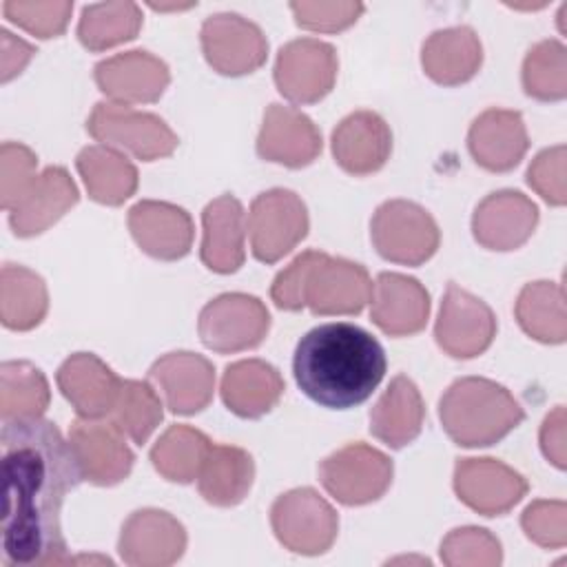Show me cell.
<instances>
[{"mask_svg":"<svg viewBox=\"0 0 567 567\" xmlns=\"http://www.w3.org/2000/svg\"><path fill=\"white\" fill-rule=\"evenodd\" d=\"M2 560L13 567L66 565L60 514L66 494L82 481L80 465L55 423L2 421Z\"/></svg>","mask_w":567,"mask_h":567,"instance_id":"6da1fadb","label":"cell"},{"mask_svg":"<svg viewBox=\"0 0 567 567\" xmlns=\"http://www.w3.org/2000/svg\"><path fill=\"white\" fill-rule=\"evenodd\" d=\"M383 346L368 330L332 321L306 332L292 357L299 390L330 410H348L370 399L385 377Z\"/></svg>","mask_w":567,"mask_h":567,"instance_id":"7a4b0ae2","label":"cell"},{"mask_svg":"<svg viewBox=\"0 0 567 567\" xmlns=\"http://www.w3.org/2000/svg\"><path fill=\"white\" fill-rule=\"evenodd\" d=\"M439 416L456 445L487 447L518 427L525 412L501 383L483 377H463L441 396Z\"/></svg>","mask_w":567,"mask_h":567,"instance_id":"3957f363","label":"cell"},{"mask_svg":"<svg viewBox=\"0 0 567 567\" xmlns=\"http://www.w3.org/2000/svg\"><path fill=\"white\" fill-rule=\"evenodd\" d=\"M370 237L383 259L403 266H421L441 244L434 217L408 199L383 202L372 215Z\"/></svg>","mask_w":567,"mask_h":567,"instance_id":"277c9868","label":"cell"},{"mask_svg":"<svg viewBox=\"0 0 567 567\" xmlns=\"http://www.w3.org/2000/svg\"><path fill=\"white\" fill-rule=\"evenodd\" d=\"M370 297L372 279L361 264L306 250L303 308L315 315H359Z\"/></svg>","mask_w":567,"mask_h":567,"instance_id":"5b68a950","label":"cell"},{"mask_svg":"<svg viewBox=\"0 0 567 567\" xmlns=\"http://www.w3.org/2000/svg\"><path fill=\"white\" fill-rule=\"evenodd\" d=\"M86 131L104 146L128 151L142 162L168 157L177 148V135L162 117L117 102H97Z\"/></svg>","mask_w":567,"mask_h":567,"instance_id":"8992f818","label":"cell"},{"mask_svg":"<svg viewBox=\"0 0 567 567\" xmlns=\"http://www.w3.org/2000/svg\"><path fill=\"white\" fill-rule=\"evenodd\" d=\"M270 525L286 549L301 556H317L332 547L339 532V516L315 489L297 487L272 503Z\"/></svg>","mask_w":567,"mask_h":567,"instance_id":"52a82bcc","label":"cell"},{"mask_svg":"<svg viewBox=\"0 0 567 567\" xmlns=\"http://www.w3.org/2000/svg\"><path fill=\"white\" fill-rule=\"evenodd\" d=\"M392 461L368 443H348L326 456L319 478L326 492L343 505H365L379 501L392 483Z\"/></svg>","mask_w":567,"mask_h":567,"instance_id":"ba28073f","label":"cell"},{"mask_svg":"<svg viewBox=\"0 0 567 567\" xmlns=\"http://www.w3.org/2000/svg\"><path fill=\"white\" fill-rule=\"evenodd\" d=\"M308 210L301 197L288 188L259 193L248 213L250 250L255 259L275 264L308 235Z\"/></svg>","mask_w":567,"mask_h":567,"instance_id":"9c48e42d","label":"cell"},{"mask_svg":"<svg viewBox=\"0 0 567 567\" xmlns=\"http://www.w3.org/2000/svg\"><path fill=\"white\" fill-rule=\"evenodd\" d=\"M270 328V315L252 295L226 292L208 301L197 321L199 339L206 348L230 354L257 348Z\"/></svg>","mask_w":567,"mask_h":567,"instance_id":"30bf717a","label":"cell"},{"mask_svg":"<svg viewBox=\"0 0 567 567\" xmlns=\"http://www.w3.org/2000/svg\"><path fill=\"white\" fill-rule=\"evenodd\" d=\"M337 71L339 60L332 44L317 38H299L279 49L275 84L286 100L312 104L332 91Z\"/></svg>","mask_w":567,"mask_h":567,"instance_id":"8fae6325","label":"cell"},{"mask_svg":"<svg viewBox=\"0 0 567 567\" xmlns=\"http://www.w3.org/2000/svg\"><path fill=\"white\" fill-rule=\"evenodd\" d=\"M434 337L445 354L454 359H472L492 346L496 337V317L483 299L450 284L441 301Z\"/></svg>","mask_w":567,"mask_h":567,"instance_id":"7c38bea8","label":"cell"},{"mask_svg":"<svg viewBox=\"0 0 567 567\" xmlns=\"http://www.w3.org/2000/svg\"><path fill=\"white\" fill-rule=\"evenodd\" d=\"M124 432L109 419H75L71 423L69 443L80 465L82 478L93 485H117L133 470V452L124 441Z\"/></svg>","mask_w":567,"mask_h":567,"instance_id":"4fadbf2b","label":"cell"},{"mask_svg":"<svg viewBox=\"0 0 567 567\" xmlns=\"http://www.w3.org/2000/svg\"><path fill=\"white\" fill-rule=\"evenodd\" d=\"M199 35L206 62L221 75H246L266 62L268 42L264 31L239 13L206 18Z\"/></svg>","mask_w":567,"mask_h":567,"instance_id":"5bb4252c","label":"cell"},{"mask_svg":"<svg viewBox=\"0 0 567 567\" xmlns=\"http://www.w3.org/2000/svg\"><path fill=\"white\" fill-rule=\"evenodd\" d=\"M454 492L474 512L501 516L527 494V481L496 458H458L454 467Z\"/></svg>","mask_w":567,"mask_h":567,"instance_id":"9a60e30c","label":"cell"},{"mask_svg":"<svg viewBox=\"0 0 567 567\" xmlns=\"http://www.w3.org/2000/svg\"><path fill=\"white\" fill-rule=\"evenodd\" d=\"M117 549L131 567H166L182 558L186 529L164 509H137L122 525Z\"/></svg>","mask_w":567,"mask_h":567,"instance_id":"2e32d148","label":"cell"},{"mask_svg":"<svg viewBox=\"0 0 567 567\" xmlns=\"http://www.w3.org/2000/svg\"><path fill=\"white\" fill-rule=\"evenodd\" d=\"M95 82L117 104H151L171 82L164 60L148 51H124L95 64Z\"/></svg>","mask_w":567,"mask_h":567,"instance_id":"e0dca14e","label":"cell"},{"mask_svg":"<svg viewBox=\"0 0 567 567\" xmlns=\"http://www.w3.org/2000/svg\"><path fill=\"white\" fill-rule=\"evenodd\" d=\"M538 224V206L520 190L489 193L472 215L474 239L487 250H516Z\"/></svg>","mask_w":567,"mask_h":567,"instance_id":"ac0fdd59","label":"cell"},{"mask_svg":"<svg viewBox=\"0 0 567 567\" xmlns=\"http://www.w3.org/2000/svg\"><path fill=\"white\" fill-rule=\"evenodd\" d=\"M148 379L164 394V403L173 414H197L202 412L215 392V368L213 363L195 352H168L159 357Z\"/></svg>","mask_w":567,"mask_h":567,"instance_id":"d6986e66","label":"cell"},{"mask_svg":"<svg viewBox=\"0 0 567 567\" xmlns=\"http://www.w3.org/2000/svg\"><path fill=\"white\" fill-rule=\"evenodd\" d=\"M257 153L266 162L301 168L312 164L321 153V133L299 109L270 104L257 137Z\"/></svg>","mask_w":567,"mask_h":567,"instance_id":"ffe728a7","label":"cell"},{"mask_svg":"<svg viewBox=\"0 0 567 567\" xmlns=\"http://www.w3.org/2000/svg\"><path fill=\"white\" fill-rule=\"evenodd\" d=\"M80 199L78 186L62 166H47L9 210L18 237H35L51 228Z\"/></svg>","mask_w":567,"mask_h":567,"instance_id":"44dd1931","label":"cell"},{"mask_svg":"<svg viewBox=\"0 0 567 567\" xmlns=\"http://www.w3.org/2000/svg\"><path fill=\"white\" fill-rule=\"evenodd\" d=\"M128 230L137 246L162 261H175L188 255L193 246V219L175 204L144 199L128 210Z\"/></svg>","mask_w":567,"mask_h":567,"instance_id":"7402d4cb","label":"cell"},{"mask_svg":"<svg viewBox=\"0 0 567 567\" xmlns=\"http://www.w3.org/2000/svg\"><path fill=\"white\" fill-rule=\"evenodd\" d=\"M372 321L390 337H410L425 328L430 295L425 286L401 272H381L372 284Z\"/></svg>","mask_w":567,"mask_h":567,"instance_id":"603a6c76","label":"cell"},{"mask_svg":"<svg viewBox=\"0 0 567 567\" xmlns=\"http://www.w3.org/2000/svg\"><path fill=\"white\" fill-rule=\"evenodd\" d=\"M392 153V131L374 111H354L332 131L334 162L350 175H370L383 168Z\"/></svg>","mask_w":567,"mask_h":567,"instance_id":"cb8c5ba5","label":"cell"},{"mask_svg":"<svg viewBox=\"0 0 567 567\" xmlns=\"http://www.w3.org/2000/svg\"><path fill=\"white\" fill-rule=\"evenodd\" d=\"M529 137L518 111L487 109L470 126L467 148L478 166L492 173H505L518 166L527 153Z\"/></svg>","mask_w":567,"mask_h":567,"instance_id":"d4e9b609","label":"cell"},{"mask_svg":"<svg viewBox=\"0 0 567 567\" xmlns=\"http://www.w3.org/2000/svg\"><path fill=\"white\" fill-rule=\"evenodd\" d=\"M55 381L64 399L84 419L109 416L122 388V379L91 352L71 354L58 368Z\"/></svg>","mask_w":567,"mask_h":567,"instance_id":"484cf974","label":"cell"},{"mask_svg":"<svg viewBox=\"0 0 567 567\" xmlns=\"http://www.w3.org/2000/svg\"><path fill=\"white\" fill-rule=\"evenodd\" d=\"M246 215L244 206L233 195L213 199L202 213V261L208 270L230 275L241 268L246 259Z\"/></svg>","mask_w":567,"mask_h":567,"instance_id":"4316f807","label":"cell"},{"mask_svg":"<svg viewBox=\"0 0 567 567\" xmlns=\"http://www.w3.org/2000/svg\"><path fill=\"white\" fill-rule=\"evenodd\" d=\"M284 394L279 370L261 359H241L226 368L221 377V399L241 419L268 414Z\"/></svg>","mask_w":567,"mask_h":567,"instance_id":"83f0119b","label":"cell"},{"mask_svg":"<svg viewBox=\"0 0 567 567\" xmlns=\"http://www.w3.org/2000/svg\"><path fill=\"white\" fill-rule=\"evenodd\" d=\"M483 62V47L474 29L450 27L434 31L421 49V64L427 78L443 86H456L476 75Z\"/></svg>","mask_w":567,"mask_h":567,"instance_id":"f1b7e54d","label":"cell"},{"mask_svg":"<svg viewBox=\"0 0 567 567\" xmlns=\"http://www.w3.org/2000/svg\"><path fill=\"white\" fill-rule=\"evenodd\" d=\"M423 419L425 405L416 383L399 374L370 410V432L388 447L399 450L421 434Z\"/></svg>","mask_w":567,"mask_h":567,"instance_id":"f546056e","label":"cell"},{"mask_svg":"<svg viewBox=\"0 0 567 567\" xmlns=\"http://www.w3.org/2000/svg\"><path fill=\"white\" fill-rule=\"evenodd\" d=\"M75 166L89 197L100 204L120 206L137 188V168L117 148L104 144L86 146L78 153Z\"/></svg>","mask_w":567,"mask_h":567,"instance_id":"4dcf8cb0","label":"cell"},{"mask_svg":"<svg viewBox=\"0 0 567 567\" xmlns=\"http://www.w3.org/2000/svg\"><path fill=\"white\" fill-rule=\"evenodd\" d=\"M255 478L252 456L237 445H215L210 447L199 476V494L204 501L217 507H233L241 503Z\"/></svg>","mask_w":567,"mask_h":567,"instance_id":"1f68e13d","label":"cell"},{"mask_svg":"<svg viewBox=\"0 0 567 567\" xmlns=\"http://www.w3.org/2000/svg\"><path fill=\"white\" fill-rule=\"evenodd\" d=\"M49 308L44 279L33 270L4 264L0 272V319L9 330L35 328Z\"/></svg>","mask_w":567,"mask_h":567,"instance_id":"d6a6232c","label":"cell"},{"mask_svg":"<svg viewBox=\"0 0 567 567\" xmlns=\"http://www.w3.org/2000/svg\"><path fill=\"white\" fill-rule=\"evenodd\" d=\"M516 319L520 328L540 343H563L567 337L565 290L554 281H532L523 286L516 299Z\"/></svg>","mask_w":567,"mask_h":567,"instance_id":"836d02e7","label":"cell"},{"mask_svg":"<svg viewBox=\"0 0 567 567\" xmlns=\"http://www.w3.org/2000/svg\"><path fill=\"white\" fill-rule=\"evenodd\" d=\"M210 439L190 425H171L151 447L153 467L173 483H193L210 452Z\"/></svg>","mask_w":567,"mask_h":567,"instance_id":"e575fe53","label":"cell"},{"mask_svg":"<svg viewBox=\"0 0 567 567\" xmlns=\"http://www.w3.org/2000/svg\"><path fill=\"white\" fill-rule=\"evenodd\" d=\"M51 392L44 374L29 361L0 365V416L2 421L38 419L49 408Z\"/></svg>","mask_w":567,"mask_h":567,"instance_id":"d590c367","label":"cell"},{"mask_svg":"<svg viewBox=\"0 0 567 567\" xmlns=\"http://www.w3.org/2000/svg\"><path fill=\"white\" fill-rule=\"evenodd\" d=\"M142 29V11L135 2L89 4L78 22V38L89 51H104L133 40Z\"/></svg>","mask_w":567,"mask_h":567,"instance_id":"8d00e7d4","label":"cell"},{"mask_svg":"<svg viewBox=\"0 0 567 567\" xmlns=\"http://www.w3.org/2000/svg\"><path fill=\"white\" fill-rule=\"evenodd\" d=\"M109 419L137 445L146 443L148 436L164 419L162 401L146 381L126 379L122 381L117 401Z\"/></svg>","mask_w":567,"mask_h":567,"instance_id":"74e56055","label":"cell"},{"mask_svg":"<svg viewBox=\"0 0 567 567\" xmlns=\"http://www.w3.org/2000/svg\"><path fill=\"white\" fill-rule=\"evenodd\" d=\"M523 89L543 102L567 95V51L563 42L543 40L529 49L523 62Z\"/></svg>","mask_w":567,"mask_h":567,"instance_id":"f35d334b","label":"cell"},{"mask_svg":"<svg viewBox=\"0 0 567 567\" xmlns=\"http://www.w3.org/2000/svg\"><path fill=\"white\" fill-rule=\"evenodd\" d=\"M441 560L450 567H494L503 560V549L492 532L458 527L443 538Z\"/></svg>","mask_w":567,"mask_h":567,"instance_id":"ab89813d","label":"cell"},{"mask_svg":"<svg viewBox=\"0 0 567 567\" xmlns=\"http://www.w3.org/2000/svg\"><path fill=\"white\" fill-rule=\"evenodd\" d=\"M4 16L29 31L35 38H55L64 33L73 2L66 0H53V2H18V0H7L2 7Z\"/></svg>","mask_w":567,"mask_h":567,"instance_id":"60d3db41","label":"cell"},{"mask_svg":"<svg viewBox=\"0 0 567 567\" xmlns=\"http://www.w3.org/2000/svg\"><path fill=\"white\" fill-rule=\"evenodd\" d=\"M38 177L35 153L20 142H4L0 148V204L11 210L20 195Z\"/></svg>","mask_w":567,"mask_h":567,"instance_id":"b9f144b4","label":"cell"},{"mask_svg":"<svg viewBox=\"0 0 567 567\" xmlns=\"http://www.w3.org/2000/svg\"><path fill=\"white\" fill-rule=\"evenodd\" d=\"M520 527L529 540L556 549L567 543V507L563 501H534L520 516Z\"/></svg>","mask_w":567,"mask_h":567,"instance_id":"7bdbcfd3","label":"cell"},{"mask_svg":"<svg viewBox=\"0 0 567 567\" xmlns=\"http://www.w3.org/2000/svg\"><path fill=\"white\" fill-rule=\"evenodd\" d=\"M290 9L299 27L319 33L343 31L363 13L361 2H290Z\"/></svg>","mask_w":567,"mask_h":567,"instance_id":"ee69618b","label":"cell"},{"mask_svg":"<svg viewBox=\"0 0 567 567\" xmlns=\"http://www.w3.org/2000/svg\"><path fill=\"white\" fill-rule=\"evenodd\" d=\"M527 184L554 206H563L567 202L565 195V146H554L540 151L529 168H527Z\"/></svg>","mask_w":567,"mask_h":567,"instance_id":"f6af8a7d","label":"cell"},{"mask_svg":"<svg viewBox=\"0 0 567 567\" xmlns=\"http://www.w3.org/2000/svg\"><path fill=\"white\" fill-rule=\"evenodd\" d=\"M543 454L558 467L565 470V408L558 405L540 427Z\"/></svg>","mask_w":567,"mask_h":567,"instance_id":"bcb514c9","label":"cell"},{"mask_svg":"<svg viewBox=\"0 0 567 567\" xmlns=\"http://www.w3.org/2000/svg\"><path fill=\"white\" fill-rule=\"evenodd\" d=\"M0 42H2V55H0L2 73H0V80L9 82L11 78H16L27 66V62L33 58L35 49L29 42H24L22 38H16L13 33H9L7 29H0Z\"/></svg>","mask_w":567,"mask_h":567,"instance_id":"7dc6e473","label":"cell"}]
</instances>
